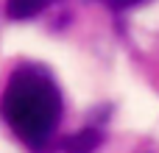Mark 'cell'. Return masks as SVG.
Listing matches in <instances>:
<instances>
[{
    "mask_svg": "<svg viewBox=\"0 0 159 153\" xmlns=\"http://www.w3.org/2000/svg\"><path fill=\"white\" fill-rule=\"evenodd\" d=\"M0 114L25 148L45 151L53 142L64 114L61 89L50 70L31 61L14 67L0 98Z\"/></svg>",
    "mask_w": 159,
    "mask_h": 153,
    "instance_id": "cell-1",
    "label": "cell"
},
{
    "mask_svg": "<svg viewBox=\"0 0 159 153\" xmlns=\"http://www.w3.org/2000/svg\"><path fill=\"white\" fill-rule=\"evenodd\" d=\"M103 142V134L98 125H87L70 139H64V153H95Z\"/></svg>",
    "mask_w": 159,
    "mask_h": 153,
    "instance_id": "cell-2",
    "label": "cell"
},
{
    "mask_svg": "<svg viewBox=\"0 0 159 153\" xmlns=\"http://www.w3.org/2000/svg\"><path fill=\"white\" fill-rule=\"evenodd\" d=\"M53 3L56 0H6V14L11 20H31Z\"/></svg>",
    "mask_w": 159,
    "mask_h": 153,
    "instance_id": "cell-3",
    "label": "cell"
},
{
    "mask_svg": "<svg viewBox=\"0 0 159 153\" xmlns=\"http://www.w3.org/2000/svg\"><path fill=\"white\" fill-rule=\"evenodd\" d=\"M103 6H109L112 11H129V8H137V6H145L151 0H101Z\"/></svg>",
    "mask_w": 159,
    "mask_h": 153,
    "instance_id": "cell-4",
    "label": "cell"
}]
</instances>
